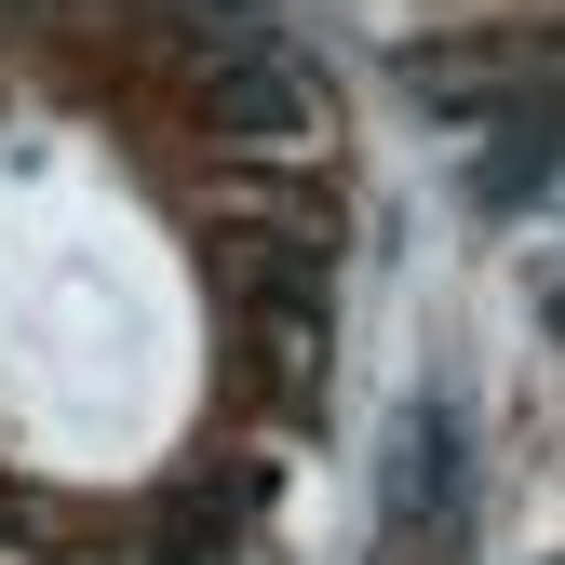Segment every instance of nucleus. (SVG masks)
Segmentation results:
<instances>
[{"label":"nucleus","instance_id":"1","mask_svg":"<svg viewBox=\"0 0 565 565\" xmlns=\"http://www.w3.org/2000/svg\"><path fill=\"white\" fill-rule=\"evenodd\" d=\"M202 95H216V121L230 135H323V82L297 54L269 41V14H230V28H202Z\"/></svg>","mask_w":565,"mask_h":565},{"label":"nucleus","instance_id":"2","mask_svg":"<svg viewBox=\"0 0 565 565\" xmlns=\"http://www.w3.org/2000/svg\"><path fill=\"white\" fill-rule=\"evenodd\" d=\"M391 512H404L417 539L458 512V417H445V404H417V417H404V445H391Z\"/></svg>","mask_w":565,"mask_h":565}]
</instances>
